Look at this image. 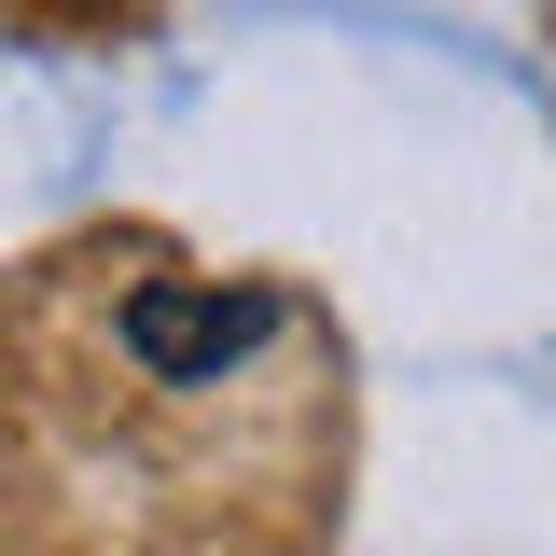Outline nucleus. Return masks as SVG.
<instances>
[{
  "label": "nucleus",
  "instance_id": "1",
  "mask_svg": "<svg viewBox=\"0 0 556 556\" xmlns=\"http://www.w3.org/2000/svg\"><path fill=\"white\" fill-rule=\"evenodd\" d=\"M278 320H292V306H278L265 278H139L126 306H112V334H126V362L153 390H223Z\"/></svg>",
  "mask_w": 556,
  "mask_h": 556
}]
</instances>
